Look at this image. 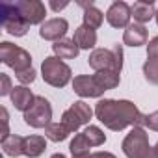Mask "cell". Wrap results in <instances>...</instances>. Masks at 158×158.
<instances>
[{"label": "cell", "instance_id": "7c38bea8", "mask_svg": "<svg viewBox=\"0 0 158 158\" xmlns=\"http://www.w3.org/2000/svg\"><path fill=\"white\" fill-rule=\"evenodd\" d=\"M10 97H11L13 106H15L17 110H21V112H24V114L34 106V101H35L34 93H32L28 88H24V86H17V88H13V91H11Z\"/></svg>", "mask_w": 158, "mask_h": 158}, {"label": "cell", "instance_id": "4dcf8cb0", "mask_svg": "<svg viewBox=\"0 0 158 158\" xmlns=\"http://www.w3.org/2000/svg\"><path fill=\"white\" fill-rule=\"evenodd\" d=\"M8 121H10V117H8V110L2 108V141L8 139V138L11 136V134H10V128H8Z\"/></svg>", "mask_w": 158, "mask_h": 158}, {"label": "cell", "instance_id": "603a6c76", "mask_svg": "<svg viewBox=\"0 0 158 158\" xmlns=\"http://www.w3.org/2000/svg\"><path fill=\"white\" fill-rule=\"evenodd\" d=\"M84 134H86V138H88V141H89L91 147H99V145H102L106 141V134L99 127H95V125H89L84 130Z\"/></svg>", "mask_w": 158, "mask_h": 158}, {"label": "cell", "instance_id": "6da1fadb", "mask_svg": "<svg viewBox=\"0 0 158 158\" xmlns=\"http://www.w3.org/2000/svg\"><path fill=\"white\" fill-rule=\"evenodd\" d=\"M97 119L110 130H123L127 127H143L145 115L136 108L130 101H114V99H102L95 106Z\"/></svg>", "mask_w": 158, "mask_h": 158}, {"label": "cell", "instance_id": "5b68a950", "mask_svg": "<svg viewBox=\"0 0 158 158\" xmlns=\"http://www.w3.org/2000/svg\"><path fill=\"white\" fill-rule=\"evenodd\" d=\"M0 15H2V26L8 34L15 35V37H23L26 35L30 24L23 19V15L19 13L15 2L10 4V2H4L2 6H0Z\"/></svg>", "mask_w": 158, "mask_h": 158}, {"label": "cell", "instance_id": "4316f807", "mask_svg": "<svg viewBox=\"0 0 158 158\" xmlns=\"http://www.w3.org/2000/svg\"><path fill=\"white\" fill-rule=\"evenodd\" d=\"M13 88H11V80H10V76L8 74H0V95L6 97V95H11Z\"/></svg>", "mask_w": 158, "mask_h": 158}, {"label": "cell", "instance_id": "9a60e30c", "mask_svg": "<svg viewBox=\"0 0 158 158\" xmlns=\"http://www.w3.org/2000/svg\"><path fill=\"white\" fill-rule=\"evenodd\" d=\"M130 11H132V17L134 21H138V24H143V23H149L156 11H154V4L152 2H147V0H138L130 6Z\"/></svg>", "mask_w": 158, "mask_h": 158}, {"label": "cell", "instance_id": "cb8c5ba5", "mask_svg": "<svg viewBox=\"0 0 158 158\" xmlns=\"http://www.w3.org/2000/svg\"><path fill=\"white\" fill-rule=\"evenodd\" d=\"M89 141H88V138H86V134L82 132V134H76L74 136V139L71 141V145H69V149H71V152H73V156L74 154H84V152H89Z\"/></svg>", "mask_w": 158, "mask_h": 158}, {"label": "cell", "instance_id": "d6986e66", "mask_svg": "<svg viewBox=\"0 0 158 158\" xmlns=\"http://www.w3.org/2000/svg\"><path fill=\"white\" fill-rule=\"evenodd\" d=\"M2 149H4V152L8 156L17 158L21 154H24V138L19 136V134H11L8 139L2 141Z\"/></svg>", "mask_w": 158, "mask_h": 158}, {"label": "cell", "instance_id": "d6a6232c", "mask_svg": "<svg viewBox=\"0 0 158 158\" xmlns=\"http://www.w3.org/2000/svg\"><path fill=\"white\" fill-rule=\"evenodd\" d=\"M93 158H117V156L112 154V152H106V151H99V152L93 154Z\"/></svg>", "mask_w": 158, "mask_h": 158}, {"label": "cell", "instance_id": "1f68e13d", "mask_svg": "<svg viewBox=\"0 0 158 158\" xmlns=\"http://www.w3.org/2000/svg\"><path fill=\"white\" fill-rule=\"evenodd\" d=\"M69 6V2H56V0H52L50 2V8L54 10V11H60V10H63V8H67Z\"/></svg>", "mask_w": 158, "mask_h": 158}, {"label": "cell", "instance_id": "d590c367", "mask_svg": "<svg viewBox=\"0 0 158 158\" xmlns=\"http://www.w3.org/2000/svg\"><path fill=\"white\" fill-rule=\"evenodd\" d=\"M50 158H65V156H63V154H61V152H56V154H52V156H50Z\"/></svg>", "mask_w": 158, "mask_h": 158}, {"label": "cell", "instance_id": "f1b7e54d", "mask_svg": "<svg viewBox=\"0 0 158 158\" xmlns=\"http://www.w3.org/2000/svg\"><path fill=\"white\" fill-rule=\"evenodd\" d=\"M17 80H19L21 84H32V82L35 80V71H34V69H28V71L17 74Z\"/></svg>", "mask_w": 158, "mask_h": 158}, {"label": "cell", "instance_id": "7402d4cb", "mask_svg": "<svg viewBox=\"0 0 158 158\" xmlns=\"http://www.w3.org/2000/svg\"><path fill=\"white\" fill-rule=\"evenodd\" d=\"M102 19H104V15H102L101 10H97L95 6L86 8V11H84V24L86 26H89V28L95 30V28H99L102 24Z\"/></svg>", "mask_w": 158, "mask_h": 158}, {"label": "cell", "instance_id": "836d02e7", "mask_svg": "<svg viewBox=\"0 0 158 158\" xmlns=\"http://www.w3.org/2000/svg\"><path fill=\"white\" fill-rule=\"evenodd\" d=\"M73 158H93V154H89V152H84V154H74Z\"/></svg>", "mask_w": 158, "mask_h": 158}, {"label": "cell", "instance_id": "ac0fdd59", "mask_svg": "<svg viewBox=\"0 0 158 158\" xmlns=\"http://www.w3.org/2000/svg\"><path fill=\"white\" fill-rule=\"evenodd\" d=\"M47 149V141L43 136H28L24 138V154L30 158H37L45 152Z\"/></svg>", "mask_w": 158, "mask_h": 158}, {"label": "cell", "instance_id": "9c48e42d", "mask_svg": "<svg viewBox=\"0 0 158 158\" xmlns=\"http://www.w3.org/2000/svg\"><path fill=\"white\" fill-rule=\"evenodd\" d=\"M67 28H69V23L65 19H48L41 24V30H39V35L47 41H61L63 35L67 34Z\"/></svg>", "mask_w": 158, "mask_h": 158}, {"label": "cell", "instance_id": "277c9868", "mask_svg": "<svg viewBox=\"0 0 158 158\" xmlns=\"http://www.w3.org/2000/svg\"><path fill=\"white\" fill-rule=\"evenodd\" d=\"M0 60L2 63H6L8 67H11L15 71V74H21L28 69H32V56L30 52H26L24 48L10 43V41H2L0 43Z\"/></svg>", "mask_w": 158, "mask_h": 158}, {"label": "cell", "instance_id": "5bb4252c", "mask_svg": "<svg viewBox=\"0 0 158 158\" xmlns=\"http://www.w3.org/2000/svg\"><path fill=\"white\" fill-rule=\"evenodd\" d=\"M73 41H74L78 47H80V48L89 50V48H93V47L97 45V32H95L93 28L82 24V26H78V28L74 30V37H73Z\"/></svg>", "mask_w": 158, "mask_h": 158}, {"label": "cell", "instance_id": "f546056e", "mask_svg": "<svg viewBox=\"0 0 158 158\" xmlns=\"http://www.w3.org/2000/svg\"><path fill=\"white\" fill-rule=\"evenodd\" d=\"M143 127H149L151 130L158 132V110L152 112V114H149V115H145V125Z\"/></svg>", "mask_w": 158, "mask_h": 158}, {"label": "cell", "instance_id": "52a82bcc", "mask_svg": "<svg viewBox=\"0 0 158 158\" xmlns=\"http://www.w3.org/2000/svg\"><path fill=\"white\" fill-rule=\"evenodd\" d=\"M15 6L28 24H39L45 21L47 10H45V4L39 2V0H19V2H15Z\"/></svg>", "mask_w": 158, "mask_h": 158}, {"label": "cell", "instance_id": "e575fe53", "mask_svg": "<svg viewBox=\"0 0 158 158\" xmlns=\"http://www.w3.org/2000/svg\"><path fill=\"white\" fill-rule=\"evenodd\" d=\"M152 152H154V158H158V143L152 147Z\"/></svg>", "mask_w": 158, "mask_h": 158}, {"label": "cell", "instance_id": "83f0119b", "mask_svg": "<svg viewBox=\"0 0 158 158\" xmlns=\"http://www.w3.org/2000/svg\"><path fill=\"white\" fill-rule=\"evenodd\" d=\"M147 58L149 60H158V35L149 41V45H147Z\"/></svg>", "mask_w": 158, "mask_h": 158}, {"label": "cell", "instance_id": "4fadbf2b", "mask_svg": "<svg viewBox=\"0 0 158 158\" xmlns=\"http://www.w3.org/2000/svg\"><path fill=\"white\" fill-rule=\"evenodd\" d=\"M123 41L128 47H141L147 43V28L143 24H128L123 34Z\"/></svg>", "mask_w": 158, "mask_h": 158}, {"label": "cell", "instance_id": "484cf974", "mask_svg": "<svg viewBox=\"0 0 158 158\" xmlns=\"http://www.w3.org/2000/svg\"><path fill=\"white\" fill-rule=\"evenodd\" d=\"M112 52H114V71L121 73V69H123V47L119 43H115L112 47Z\"/></svg>", "mask_w": 158, "mask_h": 158}, {"label": "cell", "instance_id": "d4e9b609", "mask_svg": "<svg viewBox=\"0 0 158 158\" xmlns=\"http://www.w3.org/2000/svg\"><path fill=\"white\" fill-rule=\"evenodd\" d=\"M143 76L151 84H158V60H147L143 63Z\"/></svg>", "mask_w": 158, "mask_h": 158}, {"label": "cell", "instance_id": "44dd1931", "mask_svg": "<svg viewBox=\"0 0 158 158\" xmlns=\"http://www.w3.org/2000/svg\"><path fill=\"white\" fill-rule=\"evenodd\" d=\"M71 110H73V114L76 115V119L80 121L82 125H88V123L91 121L93 110H91L89 104H86L84 101H76V102H73V104H71Z\"/></svg>", "mask_w": 158, "mask_h": 158}, {"label": "cell", "instance_id": "8d00e7d4", "mask_svg": "<svg viewBox=\"0 0 158 158\" xmlns=\"http://www.w3.org/2000/svg\"><path fill=\"white\" fill-rule=\"evenodd\" d=\"M154 17H156V23H158V11H156V15H154Z\"/></svg>", "mask_w": 158, "mask_h": 158}, {"label": "cell", "instance_id": "3957f363", "mask_svg": "<svg viewBox=\"0 0 158 158\" xmlns=\"http://www.w3.org/2000/svg\"><path fill=\"white\" fill-rule=\"evenodd\" d=\"M41 76L48 86L63 88L71 80V67L63 63L58 56H48L41 63Z\"/></svg>", "mask_w": 158, "mask_h": 158}, {"label": "cell", "instance_id": "2e32d148", "mask_svg": "<svg viewBox=\"0 0 158 158\" xmlns=\"http://www.w3.org/2000/svg\"><path fill=\"white\" fill-rule=\"evenodd\" d=\"M52 50L60 60H74L78 56V52H80V47L73 39H61L52 45Z\"/></svg>", "mask_w": 158, "mask_h": 158}, {"label": "cell", "instance_id": "8fae6325", "mask_svg": "<svg viewBox=\"0 0 158 158\" xmlns=\"http://www.w3.org/2000/svg\"><path fill=\"white\" fill-rule=\"evenodd\" d=\"M88 63L97 73L106 71V69H112L114 71V52H112V48H95L89 54Z\"/></svg>", "mask_w": 158, "mask_h": 158}, {"label": "cell", "instance_id": "ba28073f", "mask_svg": "<svg viewBox=\"0 0 158 158\" xmlns=\"http://www.w3.org/2000/svg\"><path fill=\"white\" fill-rule=\"evenodd\" d=\"M132 17V11H130V6L127 2H114L108 11H106V21L110 26L114 28H128V21Z\"/></svg>", "mask_w": 158, "mask_h": 158}, {"label": "cell", "instance_id": "8992f818", "mask_svg": "<svg viewBox=\"0 0 158 158\" xmlns=\"http://www.w3.org/2000/svg\"><path fill=\"white\" fill-rule=\"evenodd\" d=\"M52 119V106L45 97H35L34 106L24 114V123L34 128H47Z\"/></svg>", "mask_w": 158, "mask_h": 158}, {"label": "cell", "instance_id": "30bf717a", "mask_svg": "<svg viewBox=\"0 0 158 158\" xmlns=\"http://www.w3.org/2000/svg\"><path fill=\"white\" fill-rule=\"evenodd\" d=\"M73 89L76 95L80 97H101L104 91L99 88V84L95 82L93 76H88V74H80V76H74L73 80Z\"/></svg>", "mask_w": 158, "mask_h": 158}, {"label": "cell", "instance_id": "e0dca14e", "mask_svg": "<svg viewBox=\"0 0 158 158\" xmlns=\"http://www.w3.org/2000/svg\"><path fill=\"white\" fill-rule=\"evenodd\" d=\"M93 78H95V82L99 84V88L102 91H108V89H114V88L119 86V82H121V73H115L112 69H106V71L95 73Z\"/></svg>", "mask_w": 158, "mask_h": 158}, {"label": "cell", "instance_id": "7a4b0ae2", "mask_svg": "<svg viewBox=\"0 0 158 158\" xmlns=\"http://www.w3.org/2000/svg\"><path fill=\"white\" fill-rule=\"evenodd\" d=\"M127 158H154L152 147L149 145V136L143 127H134L121 145Z\"/></svg>", "mask_w": 158, "mask_h": 158}, {"label": "cell", "instance_id": "ffe728a7", "mask_svg": "<svg viewBox=\"0 0 158 158\" xmlns=\"http://www.w3.org/2000/svg\"><path fill=\"white\" fill-rule=\"evenodd\" d=\"M45 134H47V138L50 139V141H63V139H67L69 138V134H71V130L63 125V123H50L47 128H45Z\"/></svg>", "mask_w": 158, "mask_h": 158}]
</instances>
